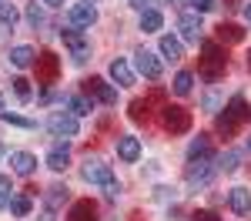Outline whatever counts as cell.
I'll list each match as a JSON object with an SVG mask.
<instances>
[{"label": "cell", "mask_w": 251, "mask_h": 221, "mask_svg": "<svg viewBox=\"0 0 251 221\" xmlns=\"http://www.w3.org/2000/svg\"><path fill=\"white\" fill-rule=\"evenodd\" d=\"M248 121H251L248 100H245V94H234V98L228 100V107H225V114H218L214 127H218V134H221V138H234Z\"/></svg>", "instance_id": "1"}, {"label": "cell", "mask_w": 251, "mask_h": 221, "mask_svg": "<svg viewBox=\"0 0 251 221\" xmlns=\"http://www.w3.org/2000/svg\"><path fill=\"white\" fill-rule=\"evenodd\" d=\"M225 71H228L225 50H221L214 40H204V44H201V67H198V74L204 80H218V77H225Z\"/></svg>", "instance_id": "2"}, {"label": "cell", "mask_w": 251, "mask_h": 221, "mask_svg": "<svg viewBox=\"0 0 251 221\" xmlns=\"http://www.w3.org/2000/svg\"><path fill=\"white\" fill-rule=\"evenodd\" d=\"M161 127H164L168 134H188V131H191V111L181 107V104H168V107L161 111Z\"/></svg>", "instance_id": "3"}, {"label": "cell", "mask_w": 251, "mask_h": 221, "mask_svg": "<svg viewBox=\"0 0 251 221\" xmlns=\"http://www.w3.org/2000/svg\"><path fill=\"white\" fill-rule=\"evenodd\" d=\"M214 171H218L214 158H198V161H191V164H188V171H184V181H188V188L201 191V188H208V184H211Z\"/></svg>", "instance_id": "4"}, {"label": "cell", "mask_w": 251, "mask_h": 221, "mask_svg": "<svg viewBox=\"0 0 251 221\" xmlns=\"http://www.w3.org/2000/svg\"><path fill=\"white\" fill-rule=\"evenodd\" d=\"M47 131L54 134V138H74L80 131V124L74 114H67V111H54L50 118H47Z\"/></svg>", "instance_id": "5"}, {"label": "cell", "mask_w": 251, "mask_h": 221, "mask_svg": "<svg viewBox=\"0 0 251 221\" xmlns=\"http://www.w3.org/2000/svg\"><path fill=\"white\" fill-rule=\"evenodd\" d=\"M57 77H60V57L54 50H44L37 57V84L50 87V84H57Z\"/></svg>", "instance_id": "6"}, {"label": "cell", "mask_w": 251, "mask_h": 221, "mask_svg": "<svg viewBox=\"0 0 251 221\" xmlns=\"http://www.w3.org/2000/svg\"><path fill=\"white\" fill-rule=\"evenodd\" d=\"M60 40H64V47L71 50V57L77 60V64H84V60L91 57V40L84 37L77 27L74 30H60Z\"/></svg>", "instance_id": "7"}, {"label": "cell", "mask_w": 251, "mask_h": 221, "mask_svg": "<svg viewBox=\"0 0 251 221\" xmlns=\"http://www.w3.org/2000/svg\"><path fill=\"white\" fill-rule=\"evenodd\" d=\"M80 178L87 181V184H100V188H104L114 174H111V164H104L100 158H87L84 168H80Z\"/></svg>", "instance_id": "8"}, {"label": "cell", "mask_w": 251, "mask_h": 221, "mask_svg": "<svg viewBox=\"0 0 251 221\" xmlns=\"http://www.w3.org/2000/svg\"><path fill=\"white\" fill-rule=\"evenodd\" d=\"M84 94L87 98H94V100H100V104H117V91L107 84L104 77H91V80H84Z\"/></svg>", "instance_id": "9"}, {"label": "cell", "mask_w": 251, "mask_h": 221, "mask_svg": "<svg viewBox=\"0 0 251 221\" xmlns=\"http://www.w3.org/2000/svg\"><path fill=\"white\" fill-rule=\"evenodd\" d=\"M134 67H137V74L148 77V80H157V77H161V71H164L161 57L151 54V50H137V54H134Z\"/></svg>", "instance_id": "10"}, {"label": "cell", "mask_w": 251, "mask_h": 221, "mask_svg": "<svg viewBox=\"0 0 251 221\" xmlns=\"http://www.w3.org/2000/svg\"><path fill=\"white\" fill-rule=\"evenodd\" d=\"M67 20H71V27H91V24H97V7L94 3H74L67 10Z\"/></svg>", "instance_id": "11"}, {"label": "cell", "mask_w": 251, "mask_h": 221, "mask_svg": "<svg viewBox=\"0 0 251 221\" xmlns=\"http://www.w3.org/2000/svg\"><path fill=\"white\" fill-rule=\"evenodd\" d=\"M177 30H181V37L191 40V44H198L201 40V14H181V20H177Z\"/></svg>", "instance_id": "12"}, {"label": "cell", "mask_w": 251, "mask_h": 221, "mask_svg": "<svg viewBox=\"0 0 251 221\" xmlns=\"http://www.w3.org/2000/svg\"><path fill=\"white\" fill-rule=\"evenodd\" d=\"M71 144H67V138H57L54 141V147H50V154H47V168L50 171H64L67 168V161H71Z\"/></svg>", "instance_id": "13"}, {"label": "cell", "mask_w": 251, "mask_h": 221, "mask_svg": "<svg viewBox=\"0 0 251 221\" xmlns=\"http://www.w3.org/2000/svg\"><path fill=\"white\" fill-rule=\"evenodd\" d=\"M34 168H37V158H34L30 151H14V154H10V171H14V174L27 178V174H34Z\"/></svg>", "instance_id": "14"}, {"label": "cell", "mask_w": 251, "mask_h": 221, "mask_svg": "<svg viewBox=\"0 0 251 221\" xmlns=\"http://www.w3.org/2000/svg\"><path fill=\"white\" fill-rule=\"evenodd\" d=\"M67 221H100V218H97L94 201H91V198L74 201V204H71V211H67Z\"/></svg>", "instance_id": "15"}, {"label": "cell", "mask_w": 251, "mask_h": 221, "mask_svg": "<svg viewBox=\"0 0 251 221\" xmlns=\"http://www.w3.org/2000/svg\"><path fill=\"white\" fill-rule=\"evenodd\" d=\"M228 204L234 215H251V191L248 188H231L228 191Z\"/></svg>", "instance_id": "16"}, {"label": "cell", "mask_w": 251, "mask_h": 221, "mask_svg": "<svg viewBox=\"0 0 251 221\" xmlns=\"http://www.w3.org/2000/svg\"><path fill=\"white\" fill-rule=\"evenodd\" d=\"M64 104L74 118H87L94 111V98H87V94H71V98H64Z\"/></svg>", "instance_id": "17"}, {"label": "cell", "mask_w": 251, "mask_h": 221, "mask_svg": "<svg viewBox=\"0 0 251 221\" xmlns=\"http://www.w3.org/2000/svg\"><path fill=\"white\" fill-rule=\"evenodd\" d=\"M117 158L121 161H137L141 158V141L137 138H131V134H124V138H117Z\"/></svg>", "instance_id": "18"}, {"label": "cell", "mask_w": 251, "mask_h": 221, "mask_svg": "<svg viewBox=\"0 0 251 221\" xmlns=\"http://www.w3.org/2000/svg\"><path fill=\"white\" fill-rule=\"evenodd\" d=\"M111 77H114V84H121V87H131L134 84V71H131V64L124 57L111 60Z\"/></svg>", "instance_id": "19"}, {"label": "cell", "mask_w": 251, "mask_h": 221, "mask_svg": "<svg viewBox=\"0 0 251 221\" xmlns=\"http://www.w3.org/2000/svg\"><path fill=\"white\" fill-rule=\"evenodd\" d=\"M67 198H71V191H67L64 184H50V188H47V195H44V201H47V211L54 215L57 208H64V201H67Z\"/></svg>", "instance_id": "20"}, {"label": "cell", "mask_w": 251, "mask_h": 221, "mask_svg": "<svg viewBox=\"0 0 251 221\" xmlns=\"http://www.w3.org/2000/svg\"><path fill=\"white\" fill-rule=\"evenodd\" d=\"M161 54H164L168 60H181L184 57V44H181V37L164 34V37H161Z\"/></svg>", "instance_id": "21"}, {"label": "cell", "mask_w": 251, "mask_h": 221, "mask_svg": "<svg viewBox=\"0 0 251 221\" xmlns=\"http://www.w3.org/2000/svg\"><path fill=\"white\" fill-rule=\"evenodd\" d=\"M198 158H211V141H208V134H198L188 144V161H198Z\"/></svg>", "instance_id": "22"}, {"label": "cell", "mask_w": 251, "mask_h": 221, "mask_svg": "<svg viewBox=\"0 0 251 221\" xmlns=\"http://www.w3.org/2000/svg\"><path fill=\"white\" fill-rule=\"evenodd\" d=\"M218 40H221V44H241V40H245V30H241L238 24H221V27H218Z\"/></svg>", "instance_id": "23"}, {"label": "cell", "mask_w": 251, "mask_h": 221, "mask_svg": "<svg viewBox=\"0 0 251 221\" xmlns=\"http://www.w3.org/2000/svg\"><path fill=\"white\" fill-rule=\"evenodd\" d=\"M161 24H164L161 10H144V14H141V30H144V34H157Z\"/></svg>", "instance_id": "24"}, {"label": "cell", "mask_w": 251, "mask_h": 221, "mask_svg": "<svg viewBox=\"0 0 251 221\" xmlns=\"http://www.w3.org/2000/svg\"><path fill=\"white\" fill-rule=\"evenodd\" d=\"M191 91H194V74L191 71H181V74L174 77V94H177V98H188Z\"/></svg>", "instance_id": "25"}, {"label": "cell", "mask_w": 251, "mask_h": 221, "mask_svg": "<svg viewBox=\"0 0 251 221\" xmlns=\"http://www.w3.org/2000/svg\"><path fill=\"white\" fill-rule=\"evenodd\" d=\"M10 64L20 67V71H24V67H30V64H34V50H30V47H24V44L14 47V50H10Z\"/></svg>", "instance_id": "26"}, {"label": "cell", "mask_w": 251, "mask_h": 221, "mask_svg": "<svg viewBox=\"0 0 251 221\" xmlns=\"http://www.w3.org/2000/svg\"><path fill=\"white\" fill-rule=\"evenodd\" d=\"M241 168V151H225L221 158H218V171H225V174H231Z\"/></svg>", "instance_id": "27"}, {"label": "cell", "mask_w": 251, "mask_h": 221, "mask_svg": "<svg viewBox=\"0 0 251 221\" xmlns=\"http://www.w3.org/2000/svg\"><path fill=\"white\" fill-rule=\"evenodd\" d=\"M17 7H14V3H7V0H3V3H0V27H10V30H14V24H17Z\"/></svg>", "instance_id": "28"}, {"label": "cell", "mask_w": 251, "mask_h": 221, "mask_svg": "<svg viewBox=\"0 0 251 221\" xmlns=\"http://www.w3.org/2000/svg\"><path fill=\"white\" fill-rule=\"evenodd\" d=\"M10 211H14L17 218H27V215H30V198H27V195H14V201H10Z\"/></svg>", "instance_id": "29"}, {"label": "cell", "mask_w": 251, "mask_h": 221, "mask_svg": "<svg viewBox=\"0 0 251 221\" xmlns=\"http://www.w3.org/2000/svg\"><path fill=\"white\" fill-rule=\"evenodd\" d=\"M10 201H14V184L7 174H0V208H10Z\"/></svg>", "instance_id": "30"}, {"label": "cell", "mask_w": 251, "mask_h": 221, "mask_svg": "<svg viewBox=\"0 0 251 221\" xmlns=\"http://www.w3.org/2000/svg\"><path fill=\"white\" fill-rule=\"evenodd\" d=\"M131 121L134 124L148 121V100H131Z\"/></svg>", "instance_id": "31"}, {"label": "cell", "mask_w": 251, "mask_h": 221, "mask_svg": "<svg viewBox=\"0 0 251 221\" xmlns=\"http://www.w3.org/2000/svg\"><path fill=\"white\" fill-rule=\"evenodd\" d=\"M10 84H14V94H17L20 100H30V80H24V77H14Z\"/></svg>", "instance_id": "32"}, {"label": "cell", "mask_w": 251, "mask_h": 221, "mask_svg": "<svg viewBox=\"0 0 251 221\" xmlns=\"http://www.w3.org/2000/svg\"><path fill=\"white\" fill-rule=\"evenodd\" d=\"M0 118L7 121V124H14V127H34L30 118H20V114H10V111H0Z\"/></svg>", "instance_id": "33"}, {"label": "cell", "mask_w": 251, "mask_h": 221, "mask_svg": "<svg viewBox=\"0 0 251 221\" xmlns=\"http://www.w3.org/2000/svg\"><path fill=\"white\" fill-rule=\"evenodd\" d=\"M27 20H30V27H40L44 24V7L40 3H30L27 7Z\"/></svg>", "instance_id": "34"}, {"label": "cell", "mask_w": 251, "mask_h": 221, "mask_svg": "<svg viewBox=\"0 0 251 221\" xmlns=\"http://www.w3.org/2000/svg\"><path fill=\"white\" fill-rule=\"evenodd\" d=\"M188 7H194L198 14H208V10H214V0H184Z\"/></svg>", "instance_id": "35"}, {"label": "cell", "mask_w": 251, "mask_h": 221, "mask_svg": "<svg viewBox=\"0 0 251 221\" xmlns=\"http://www.w3.org/2000/svg\"><path fill=\"white\" fill-rule=\"evenodd\" d=\"M104 198H111V201H114V198H121V181H114V178H111L107 184H104Z\"/></svg>", "instance_id": "36"}, {"label": "cell", "mask_w": 251, "mask_h": 221, "mask_svg": "<svg viewBox=\"0 0 251 221\" xmlns=\"http://www.w3.org/2000/svg\"><path fill=\"white\" fill-rule=\"evenodd\" d=\"M191 221H221V218H218L214 211H194V215H191Z\"/></svg>", "instance_id": "37"}, {"label": "cell", "mask_w": 251, "mask_h": 221, "mask_svg": "<svg viewBox=\"0 0 251 221\" xmlns=\"http://www.w3.org/2000/svg\"><path fill=\"white\" fill-rule=\"evenodd\" d=\"M218 104H221L218 94H204V111H218Z\"/></svg>", "instance_id": "38"}, {"label": "cell", "mask_w": 251, "mask_h": 221, "mask_svg": "<svg viewBox=\"0 0 251 221\" xmlns=\"http://www.w3.org/2000/svg\"><path fill=\"white\" fill-rule=\"evenodd\" d=\"M148 3H151V0H131V7H134V10H141V14H144V10H151Z\"/></svg>", "instance_id": "39"}, {"label": "cell", "mask_w": 251, "mask_h": 221, "mask_svg": "<svg viewBox=\"0 0 251 221\" xmlns=\"http://www.w3.org/2000/svg\"><path fill=\"white\" fill-rule=\"evenodd\" d=\"M40 3H47V7H64V0H40Z\"/></svg>", "instance_id": "40"}, {"label": "cell", "mask_w": 251, "mask_h": 221, "mask_svg": "<svg viewBox=\"0 0 251 221\" xmlns=\"http://www.w3.org/2000/svg\"><path fill=\"white\" fill-rule=\"evenodd\" d=\"M245 20H248V24H251V3H248V7H245Z\"/></svg>", "instance_id": "41"}, {"label": "cell", "mask_w": 251, "mask_h": 221, "mask_svg": "<svg viewBox=\"0 0 251 221\" xmlns=\"http://www.w3.org/2000/svg\"><path fill=\"white\" fill-rule=\"evenodd\" d=\"M245 147H248V151H251V138H248V144H245Z\"/></svg>", "instance_id": "42"}, {"label": "cell", "mask_w": 251, "mask_h": 221, "mask_svg": "<svg viewBox=\"0 0 251 221\" xmlns=\"http://www.w3.org/2000/svg\"><path fill=\"white\" fill-rule=\"evenodd\" d=\"M248 71H251V54H248Z\"/></svg>", "instance_id": "43"}, {"label": "cell", "mask_w": 251, "mask_h": 221, "mask_svg": "<svg viewBox=\"0 0 251 221\" xmlns=\"http://www.w3.org/2000/svg\"><path fill=\"white\" fill-rule=\"evenodd\" d=\"M0 111H3V98H0Z\"/></svg>", "instance_id": "44"}, {"label": "cell", "mask_w": 251, "mask_h": 221, "mask_svg": "<svg viewBox=\"0 0 251 221\" xmlns=\"http://www.w3.org/2000/svg\"><path fill=\"white\" fill-rule=\"evenodd\" d=\"M84 3H94V0H84Z\"/></svg>", "instance_id": "45"}, {"label": "cell", "mask_w": 251, "mask_h": 221, "mask_svg": "<svg viewBox=\"0 0 251 221\" xmlns=\"http://www.w3.org/2000/svg\"><path fill=\"white\" fill-rule=\"evenodd\" d=\"M0 3H3V0H0Z\"/></svg>", "instance_id": "46"}]
</instances>
